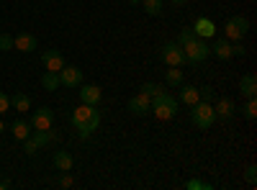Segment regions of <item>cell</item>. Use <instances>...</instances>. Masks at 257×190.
I'll use <instances>...</instances> for the list:
<instances>
[{
    "label": "cell",
    "mask_w": 257,
    "mask_h": 190,
    "mask_svg": "<svg viewBox=\"0 0 257 190\" xmlns=\"http://www.w3.org/2000/svg\"><path fill=\"white\" fill-rule=\"evenodd\" d=\"M72 123L77 126V131L82 139H88L98 126H100V111L98 105H88V103H80L77 108L72 111Z\"/></svg>",
    "instance_id": "6da1fadb"
},
{
    "label": "cell",
    "mask_w": 257,
    "mask_h": 190,
    "mask_svg": "<svg viewBox=\"0 0 257 190\" xmlns=\"http://www.w3.org/2000/svg\"><path fill=\"white\" fill-rule=\"evenodd\" d=\"M149 113H152L155 118H160V121L175 118L178 116V100L173 95H167V93H160V95L152 98V111Z\"/></svg>",
    "instance_id": "7a4b0ae2"
},
{
    "label": "cell",
    "mask_w": 257,
    "mask_h": 190,
    "mask_svg": "<svg viewBox=\"0 0 257 190\" xmlns=\"http://www.w3.org/2000/svg\"><path fill=\"white\" fill-rule=\"evenodd\" d=\"M216 111H213V105L206 103V100H198L190 105V121L198 126V129H211L213 121H216Z\"/></svg>",
    "instance_id": "3957f363"
},
{
    "label": "cell",
    "mask_w": 257,
    "mask_h": 190,
    "mask_svg": "<svg viewBox=\"0 0 257 190\" xmlns=\"http://www.w3.org/2000/svg\"><path fill=\"white\" fill-rule=\"evenodd\" d=\"M183 54H185V62H190V65H201V62H206L208 59V54H211V47L206 44L203 39H193V41H188V44H183Z\"/></svg>",
    "instance_id": "277c9868"
},
{
    "label": "cell",
    "mask_w": 257,
    "mask_h": 190,
    "mask_svg": "<svg viewBox=\"0 0 257 190\" xmlns=\"http://www.w3.org/2000/svg\"><path fill=\"white\" fill-rule=\"evenodd\" d=\"M249 31V21L244 16H231L226 24H224V36L229 41H242Z\"/></svg>",
    "instance_id": "5b68a950"
},
{
    "label": "cell",
    "mask_w": 257,
    "mask_h": 190,
    "mask_svg": "<svg viewBox=\"0 0 257 190\" xmlns=\"http://www.w3.org/2000/svg\"><path fill=\"white\" fill-rule=\"evenodd\" d=\"M160 59L165 62L167 67H183V65H185L183 47L178 44V41H167V44L160 49Z\"/></svg>",
    "instance_id": "8992f818"
},
{
    "label": "cell",
    "mask_w": 257,
    "mask_h": 190,
    "mask_svg": "<svg viewBox=\"0 0 257 190\" xmlns=\"http://www.w3.org/2000/svg\"><path fill=\"white\" fill-rule=\"evenodd\" d=\"M52 121H54V113H52V108H36L34 111V116H31V129L34 131H49L52 129Z\"/></svg>",
    "instance_id": "52a82bcc"
},
{
    "label": "cell",
    "mask_w": 257,
    "mask_h": 190,
    "mask_svg": "<svg viewBox=\"0 0 257 190\" xmlns=\"http://www.w3.org/2000/svg\"><path fill=\"white\" fill-rule=\"evenodd\" d=\"M149 111H152V98L144 95L142 90L128 100V113L132 116H149Z\"/></svg>",
    "instance_id": "ba28073f"
},
{
    "label": "cell",
    "mask_w": 257,
    "mask_h": 190,
    "mask_svg": "<svg viewBox=\"0 0 257 190\" xmlns=\"http://www.w3.org/2000/svg\"><path fill=\"white\" fill-rule=\"evenodd\" d=\"M59 85H64V88H80L82 85V70L64 65L59 70Z\"/></svg>",
    "instance_id": "9c48e42d"
},
{
    "label": "cell",
    "mask_w": 257,
    "mask_h": 190,
    "mask_svg": "<svg viewBox=\"0 0 257 190\" xmlns=\"http://www.w3.org/2000/svg\"><path fill=\"white\" fill-rule=\"evenodd\" d=\"M41 62H44V67H47L49 72H59V70L64 67V57H62V52H57V49L44 52V54H41Z\"/></svg>",
    "instance_id": "30bf717a"
},
{
    "label": "cell",
    "mask_w": 257,
    "mask_h": 190,
    "mask_svg": "<svg viewBox=\"0 0 257 190\" xmlns=\"http://www.w3.org/2000/svg\"><path fill=\"white\" fill-rule=\"evenodd\" d=\"M13 49L24 52V54L36 52V36L34 34H18V36H13Z\"/></svg>",
    "instance_id": "8fae6325"
},
{
    "label": "cell",
    "mask_w": 257,
    "mask_h": 190,
    "mask_svg": "<svg viewBox=\"0 0 257 190\" xmlns=\"http://www.w3.org/2000/svg\"><path fill=\"white\" fill-rule=\"evenodd\" d=\"M193 34H196L198 39H211L213 34H216V26H213L211 18H198L196 24H193Z\"/></svg>",
    "instance_id": "7c38bea8"
},
{
    "label": "cell",
    "mask_w": 257,
    "mask_h": 190,
    "mask_svg": "<svg viewBox=\"0 0 257 190\" xmlns=\"http://www.w3.org/2000/svg\"><path fill=\"white\" fill-rule=\"evenodd\" d=\"M100 98H103V93H100V88H98V85H82V88H80V100H82V103H88V105H98V103H100Z\"/></svg>",
    "instance_id": "4fadbf2b"
},
{
    "label": "cell",
    "mask_w": 257,
    "mask_h": 190,
    "mask_svg": "<svg viewBox=\"0 0 257 190\" xmlns=\"http://www.w3.org/2000/svg\"><path fill=\"white\" fill-rule=\"evenodd\" d=\"M52 162H54V167L59 172H72V167H75V159H72L70 152H54Z\"/></svg>",
    "instance_id": "5bb4252c"
},
{
    "label": "cell",
    "mask_w": 257,
    "mask_h": 190,
    "mask_svg": "<svg viewBox=\"0 0 257 190\" xmlns=\"http://www.w3.org/2000/svg\"><path fill=\"white\" fill-rule=\"evenodd\" d=\"M239 90H242L244 98H254V95H257V77H254V72L242 75V80H239Z\"/></svg>",
    "instance_id": "9a60e30c"
},
{
    "label": "cell",
    "mask_w": 257,
    "mask_h": 190,
    "mask_svg": "<svg viewBox=\"0 0 257 190\" xmlns=\"http://www.w3.org/2000/svg\"><path fill=\"white\" fill-rule=\"evenodd\" d=\"M213 111H216V116H221V118H231L234 111H237V105H234L231 98H216V105H213Z\"/></svg>",
    "instance_id": "2e32d148"
},
{
    "label": "cell",
    "mask_w": 257,
    "mask_h": 190,
    "mask_svg": "<svg viewBox=\"0 0 257 190\" xmlns=\"http://www.w3.org/2000/svg\"><path fill=\"white\" fill-rule=\"evenodd\" d=\"M211 54H216V57H219V59H224V62H226V59H231V57H234V52H231V41H229L226 36H224V39H219L216 44L211 47Z\"/></svg>",
    "instance_id": "e0dca14e"
},
{
    "label": "cell",
    "mask_w": 257,
    "mask_h": 190,
    "mask_svg": "<svg viewBox=\"0 0 257 190\" xmlns=\"http://www.w3.org/2000/svg\"><path fill=\"white\" fill-rule=\"evenodd\" d=\"M180 100L188 105V108H190L193 103H198V100H201L198 88H196V85H183V88H180Z\"/></svg>",
    "instance_id": "ac0fdd59"
},
{
    "label": "cell",
    "mask_w": 257,
    "mask_h": 190,
    "mask_svg": "<svg viewBox=\"0 0 257 190\" xmlns=\"http://www.w3.org/2000/svg\"><path fill=\"white\" fill-rule=\"evenodd\" d=\"M11 134H13L18 141L29 139V136H31V123H26V121H13V126H11Z\"/></svg>",
    "instance_id": "d6986e66"
},
{
    "label": "cell",
    "mask_w": 257,
    "mask_h": 190,
    "mask_svg": "<svg viewBox=\"0 0 257 190\" xmlns=\"http://www.w3.org/2000/svg\"><path fill=\"white\" fill-rule=\"evenodd\" d=\"M11 105H13L18 113H26V111H31V98H29L26 93H16V95L11 98Z\"/></svg>",
    "instance_id": "ffe728a7"
},
{
    "label": "cell",
    "mask_w": 257,
    "mask_h": 190,
    "mask_svg": "<svg viewBox=\"0 0 257 190\" xmlns=\"http://www.w3.org/2000/svg\"><path fill=\"white\" fill-rule=\"evenodd\" d=\"M165 85L180 88V85H183V70H180V67H170L167 75H165Z\"/></svg>",
    "instance_id": "44dd1931"
},
{
    "label": "cell",
    "mask_w": 257,
    "mask_h": 190,
    "mask_svg": "<svg viewBox=\"0 0 257 190\" xmlns=\"http://www.w3.org/2000/svg\"><path fill=\"white\" fill-rule=\"evenodd\" d=\"M41 85H44V90H57L59 88V72H44L41 75Z\"/></svg>",
    "instance_id": "7402d4cb"
},
{
    "label": "cell",
    "mask_w": 257,
    "mask_h": 190,
    "mask_svg": "<svg viewBox=\"0 0 257 190\" xmlns=\"http://www.w3.org/2000/svg\"><path fill=\"white\" fill-rule=\"evenodd\" d=\"M52 139H54V134H52V131H34V136H31V141L36 144V149H41V146L52 144Z\"/></svg>",
    "instance_id": "603a6c76"
},
{
    "label": "cell",
    "mask_w": 257,
    "mask_h": 190,
    "mask_svg": "<svg viewBox=\"0 0 257 190\" xmlns=\"http://www.w3.org/2000/svg\"><path fill=\"white\" fill-rule=\"evenodd\" d=\"M142 8L149 16H162V0H142Z\"/></svg>",
    "instance_id": "cb8c5ba5"
},
{
    "label": "cell",
    "mask_w": 257,
    "mask_h": 190,
    "mask_svg": "<svg viewBox=\"0 0 257 190\" xmlns=\"http://www.w3.org/2000/svg\"><path fill=\"white\" fill-rule=\"evenodd\" d=\"M244 118H249V121H254L257 118V100L254 98H247V105H244Z\"/></svg>",
    "instance_id": "d4e9b609"
},
{
    "label": "cell",
    "mask_w": 257,
    "mask_h": 190,
    "mask_svg": "<svg viewBox=\"0 0 257 190\" xmlns=\"http://www.w3.org/2000/svg\"><path fill=\"white\" fill-rule=\"evenodd\" d=\"M139 90H142L144 95H149V98H155V95H160V93H162V88H160V85H155V82H144V85H142Z\"/></svg>",
    "instance_id": "484cf974"
},
{
    "label": "cell",
    "mask_w": 257,
    "mask_h": 190,
    "mask_svg": "<svg viewBox=\"0 0 257 190\" xmlns=\"http://www.w3.org/2000/svg\"><path fill=\"white\" fill-rule=\"evenodd\" d=\"M185 187H188V190H211L213 185H211V182H206V180H188V182H185Z\"/></svg>",
    "instance_id": "4316f807"
},
{
    "label": "cell",
    "mask_w": 257,
    "mask_h": 190,
    "mask_svg": "<svg viewBox=\"0 0 257 190\" xmlns=\"http://www.w3.org/2000/svg\"><path fill=\"white\" fill-rule=\"evenodd\" d=\"M198 95H201V100H206V103L216 100V93H213V88H211V85H203V88L198 90Z\"/></svg>",
    "instance_id": "83f0119b"
},
{
    "label": "cell",
    "mask_w": 257,
    "mask_h": 190,
    "mask_svg": "<svg viewBox=\"0 0 257 190\" xmlns=\"http://www.w3.org/2000/svg\"><path fill=\"white\" fill-rule=\"evenodd\" d=\"M11 49H13V36L0 34V52H11Z\"/></svg>",
    "instance_id": "f1b7e54d"
},
{
    "label": "cell",
    "mask_w": 257,
    "mask_h": 190,
    "mask_svg": "<svg viewBox=\"0 0 257 190\" xmlns=\"http://www.w3.org/2000/svg\"><path fill=\"white\" fill-rule=\"evenodd\" d=\"M244 180L254 187V182H257V167H254V164H249L247 170H244Z\"/></svg>",
    "instance_id": "f546056e"
},
{
    "label": "cell",
    "mask_w": 257,
    "mask_h": 190,
    "mask_svg": "<svg viewBox=\"0 0 257 190\" xmlns=\"http://www.w3.org/2000/svg\"><path fill=\"white\" fill-rule=\"evenodd\" d=\"M193 39H196L193 29H183V31H180V39H178V44L183 47V44H188V41H193Z\"/></svg>",
    "instance_id": "4dcf8cb0"
},
{
    "label": "cell",
    "mask_w": 257,
    "mask_h": 190,
    "mask_svg": "<svg viewBox=\"0 0 257 190\" xmlns=\"http://www.w3.org/2000/svg\"><path fill=\"white\" fill-rule=\"evenodd\" d=\"M8 108H11V98H8L6 93H0V116H3Z\"/></svg>",
    "instance_id": "1f68e13d"
},
{
    "label": "cell",
    "mask_w": 257,
    "mask_h": 190,
    "mask_svg": "<svg viewBox=\"0 0 257 190\" xmlns=\"http://www.w3.org/2000/svg\"><path fill=\"white\" fill-rule=\"evenodd\" d=\"M72 185H75V180H72L70 172H64V175L59 177V187H72Z\"/></svg>",
    "instance_id": "d6a6232c"
},
{
    "label": "cell",
    "mask_w": 257,
    "mask_h": 190,
    "mask_svg": "<svg viewBox=\"0 0 257 190\" xmlns=\"http://www.w3.org/2000/svg\"><path fill=\"white\" fill-rule=\"evenodd\" d=\"M24 152H26V154H36V144L31 141V136L24 139Z\"/></svg>",
    "instance_id": "836d02e7"
},
{
    "label": "cell",
    "mask_w": 257,
    "mask_h": 190,
    "mask_svg": "<svg viewBox=\"0 0 257 190\" xmlns=\"http://www.w3.org/2000/svg\"><path fill=\"white\" fill-rule=\"evenodd\" d=\"M231 52H234V57H244V54H247V49L242 47V41H237V44H231Z\"/></svg>",
    "instance_id": "e575fe53"
},
{
    "label": "cell",
    "mask_w": 257,
    "mask_h": 190,
    "mask_svg": "<svg viewBox=\"0 0 257 190\" xmlns=\"http://www.w3.org/2000/svg\"><path fill=\"white\" fill-rule=\"evenodd\" d=\"M8 187H11V182H8V180H0V190H8Z\"/></svg>",
    "instance_id": "d590c367"
},
{
    "label": "cell",
    "mask_w": 257,
    "mask_h": 190,
    "mask_svg": "<svg viewBox=\"0 0 257 190\" xmlns=\"http://www.w3.org/2000/svg\"><path fill=\"white\" fill-rule=\"evenodd\" d=\"M173 3H175V6H185V3H188V0H173Z\"/></svg>",
    "instance_id": "8d00e7d4"
},
{
    "label": "cell",
    "mask_w": 257,
    "mask_h": 190,
    "mask_svg": "<svg viewBox=\"0 0 257 190\" xmlns=\"http://www.w3.org/2000/svg\"><path fill=\"white\" fill-rule=\"evenodd\" d=\"M3 129H6V123H3V121H0V134H3Z\"/></svg>",
    "instance_id": "74e56055"
}]
</instances>
